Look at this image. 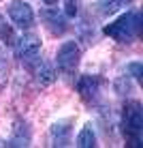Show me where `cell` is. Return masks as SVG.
<instances>
[{"label": "cell", "mask_w": 143, "mask_h": 148, "mask_svg": "<svg viewBox=\"0 0 143 148\" xmlns=\"http://www.w3.org/2000/svg\"><path fill=\"white\" fill-rule=\"evenodd\" d=\"M103 32L107 37L115 39L117 43H132L141 32V15L139 11H126L115 22L107 24Z\"/></svg>", "instance_id": "6da1fadb"}, {"label": "cell", "mask_w": 143, "mask_h": 148, "mask_svg": "<svg viewBox=\"0 0 143 148\" xmlns=\"http://www.w3.org/2000/svg\"><path fill=\"white\" fill-rule=\"evenodd\" d=\"M122 133H124L128 146H139L141 144L143 108H141L139 101H128V103L122 108Z\"/></svg>", "instance_id": "7a4b0ae2"}, {"label": "cell", "mask_w": 143, "mask_h": 148, "mask_svg": "<svg viewBox=\"0 0 143 148\" xmlns=\"http://www.w3.org/2000/svg\"><path fill=\"white\" fill-rule=\"evenodd\" d=\"M13 45H15V54H17V58L22 60V62H26L28 67H32V64L39 60V56H41V45H43V41H41L39 34L26 32V34H22L19 39H15Z\"/></svg>", "instance_id": "3957f363"}, {"label": "cell", "mask_w": 143, "mask_h": 148, "mask_svg": "<svg viewBox=\"0 0 143 148\" xmlns=\"http://www.w3.org/2000/svg\"><path fill=\"white\" fill-rule=\"evenodd\" d=\"M81 58V47L77 45V41H64L58 47V54H56V64H58L60 73H73L79 64Z\"/></svg>", "instance_id": "277c9868"}, {"label": "cell", "mask_w": 143, "mask_h": 148, "mask_svg": "<svg viewBox=\"0 0 143 148\" xmlns=\"http://www.w3.org/2000/svg\"><path fill=\"white\" fill-rule=\"evenodd\" d=\"M7 13L17 28L28 30V28L34 26V11L26 0H11L7 4Z\"/></svg>", "instance_id": "5b68a950"}, {"label": "cell", "mask_w": 143, "mask_h": 148, "mask_svg": "<svg viewBox=\"0 0 143 148\" xmlns=\"http://www.w3.org/2000/svg\"><path fill=\"white\" fill-rule=\"evenodd\" d=\"M73 120L70 118H62L56 120L49 129V140H52V146H70V131H73Z\"/></svg>", "instance_id": "8992f818"}, {"label": "cell", "mask_w": 143, "mask_h": 148, "mask_svg": "<svg viewBox=\"0 0 143 148\" xmlns=\"http://www.w3.org/2000/svg\"><path fill=\"white\" fill-rule=\"evenodd\" d=\"M100 90V79L96 75H81L77 82V92L81 95L83 101H94Z\"/></svg>", "instance_id": "52a82bcc"}, {"label": "cell", "mask_w": 143, "mask_h": 148, "mask_svg": "<svg viewBox=\"0 0 143 148\" xmlns=\"http://www.w3.org/2000/svg\"><path fill=\"white\" fill-rule=\"evenodd\" d=\"M32 73H34V82H37L39 86H49V84H54L56 82V69H54V64H49V62H45V60H37V62L32 64Z\"/></svg>", "instance_id": "ba28073f"}, {"label": "cell", "mask_w": 143, "mask_h": 148, "mask_svg": "<svg viewBox=\"0 0 143 148\" xmlns=\"http://www.w3.org/2000/svg\"><path fill=\"white\" fill-rule=\"evenodd\" d=\"M30 142H32V131H30L28 122L26 120H15L13 125V135L11 140L7 142V146H30Z\"/></svg>", "instance_id": "9c48e42d"}, {"label": "cell", "mask_w": 143, "mask_h": 148, "mask_svg": "<svg viewBox=\"0 0 143 148\" xmlns=\"http://www.w3.org/2000/svg\"><path fill=\"white\" fill-rule=\"evenodd\" d=\"M41 17H43V22H45V26H47L49 30H52L54 34H64V30H66V22H64V17L58 13V9H45L43 13H41Z\"/></svg>", "instance_id": "30bf717a"}, {"label": "cell", "mask_w": 143, "mask_h": 148, "mask_svg": "<svg viewBox=\"0 0 143 148\" xmlns=\"http://www.w3.org/2000/svg\"><path fill=\"white\" fill-rule=\"evenodd\" d=\"M128 4H132V0H98L96 9H98L100 15H113L122 9H126Z\"/></svg>", "instance_id": "8fae6325"}, {"label": "cell", "mask_w": 143, "mask_h": 148, "mask_svg": "<svg viewBox=\"0 0 143 148\" xmlns=\"http://www.w3.org/2000/svg\"><path fill=\"white\" fill-rule=\"evenodd\" d=\"M75 146H79V148H92V146H96V133H94V129H92V125H85L83 129L79 131L77 140H75Z\"/></svg>", "instance_id": "7c38bea8"}, {"label": "cell", "mask_w": 143, "mask_h": 148, "mask_svg": "<svg viewBox=\"0 0 143 148\" xmlns=\"http://www.w3.org/2000/svg\"><path fill=\"white\" fill-rule=\"evenodd\" d=\"M113 90L117 95H128L130 90H132V79H130V75H122V77H117L113 82Z\"/></svg>", "instance_id": "4fadbf2b"}, {"label": "cell", "mask_w": 143, "mask_h": 148, "mask_svg": "<svg viewBox=\"0 0 143 148\" xmlns=\"http://www.w3.org/2000/svg\"><path fill=\"white\" fill-rule=\"evenodd\" d=\"M0 41L7 45H13L15 43V34H13V28L4 22V17L0 15Z\"/></svg>", "instance_id": "5bb4252c"}, {"label": "cell", "mask_w": 143, "mask_h": 148, "mask_svg": "<svg viewBox=\"0 0 143 148\" xmlns=\"http://www.w3.org/2000/svg\"><path fill=\"white\" fill-rule=\"evenodd\" d=\"M128 75L132 79H141V75H143V62L141 60H132V62H128Z\"/></svg>", "instance_id": "9a60e30c"}, {"label": "cell", "mask_w": 143, "mask_h": 148, "mask_svg": "<svg viewBox=\"0 0 143 148\" xmlns=\"http://www.w3.org/2000/svg\"><path fill=\"white\" fill-rule=\"evenodd\" d=\"M77 11H79L77 0H66V4H64V15H66V17H75Z\"/></svg>", "instance_id": "2e32d148"}, {"label": "cell", "mask_w": 143, "mask_h": 148, "mask_svg": "<svg viewBox=\"0 0 143 148\" xmlns=\"http://www.w3.org/2000/svg\"><path fill=\"white\" fill-rule=\"evenodd\" d=\"M45 4H47V7H54V4H58V0H43Z\"/></svg>", "instance_id": "e0dca14e"}]
</instances>
